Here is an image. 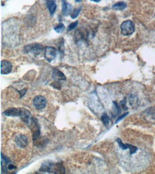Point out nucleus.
Listing matches in <instances>:
<instances>
[{
	"label": "nucleus",
	"mask_w": 155,
	"mask_h": 174,
	"mask_svg": "<svg viewBox=\"0 0 155 174\" xmlns=\"http://www.w3.org/2000/svg\"><path fill=\"white\" fill-rule=\"evenodd\" d=\"M39 171L54 173H65V169H64V166L61 163H54L51 161H44L42 163Z\"/></svg>",
	"instance_id": "nucleus-1"
},
{
	"label": "nucleus",
	"mask_w": 155,
	"mask_h": 174,
	"mask_svg": "<svg viewBox=\"0 0 155 174\" xmlns=\"http://www.w3.org/2000/svg\"><path fill=\"white\" fill-rule=\"evenodd\" d=\"M121 33L124 36H130L135 31V25L131 20H126L120 26Z\"/></svg>",
	"instance_id": "nucleus-2"
},
{
	"label": "nucleus",
	"mask_w": 155,
	"mask_h": 174,
	"mask_svg": "<svg viewBox=\"0 0 155 174\" xmlns=\"http://www.w3.org/2000/svg\"><path fill=\"white\" fill-rule=\"evenodd\" d=\"M44 51V48L42 46V45L37 43L29 44V45L25 46V48H24V52L25 53H32L35 56H39Z\"/></svg>",
	"instance_id": "nucleus-3"
},
{
	"label": "nucleus",
	"mask_w": 155,
	"mask_h": 174,
	"mask_svg": "<svg viewBox=\"0 0 155 174\" xmlns=\"http://www.w3.org/2000/svg\"><path fill=\"white\" fill-rule=\"evenodd\" d=\"M57 54V49L53 47V46H45L44 47V55L46 60L49 62H52Z\"/></svg>",
	"instance_id": "nucleus-4"
},
{
	"label": "nucleus",
	"mask_w": 155,
	"mask_h": 174,
	"mask_svg": "<svg viewBox=\"0 0 155 174\" xmlns=\"http://www.w3.org/2000/svg\"><path fill=\"white\" fill-rule=\"evenodd\" d=\"M47 99H45V97L40 96V95L35 96L33 99L34 106L37 109H39V110L45 108V106H47Z\"/></svg>",
	"instance_id": "nucleus-5"
},
{
	"label": "nucleus",
	"mask_w": 155,
	"mask_h": 174,
	"mask_svg": "<svg viewBox=\"0 0 155 174\" xmlns=\"http://www.w3.org/2000/svg\"><path fill=\"white\" fill-rule=\"evenodd\" d=\"M12 70V64L8 60H2L1 62V74H8Z\"/></svg>",
	"instance_id": "nucleus-6"
},
{
	"label": "nucleus",
	"mask_w": 155,
	"mask_h": 174,
	"mask_svg": "<svg viewBox=\"0 0 155 174\" xmlns=\"http://www.w3.org/2000/svg\"><path fill=\"white\" fill-rule=\"evenodd\" d=\"M15 143L18 146L22 149H24L28 144V139L25 135L20 134L17 136L15 139Z\"/></svg>",
	"instance_id": "nucleus-7"
},
{
	"label": "nucleus",
	"mask_w": 155,
	"mask_h": 174,
	"mask_svg": "<svg viewBox=\"0 0 155 174\" xmlns=\"http://www.w3.org/2000/svg\"><path fill=\"white\" fill-rule=\"evenodd\" d=\"M22 108H9L3 112V114L7 116H20Z\"/></svg>",
	"instance_id": "nucleus-8"
},
{
	"label": "nucleus",
	"mask_w": 155,
	"mask_h": 174,
	"mask_svg": "<svg viewBox=\"0 0 155 174\" xmlns=\"http://www.w3.org/2000/svg\"><path fill=\"white\" fill-rule=\"evenodd\" d=\"M20 117H21L22 120L25 123H27L28 126H29L32 119L30 111H28L27 109H26L22 108V114Z\"/></svg>",
	"instance_id": "nucleus-9"
},
{
	"label": "nucleus",
	"mask_w": 155,
	"mask_h": 174,
	"mask_svg": "<svg viewBox=\"0 0 155 174\" xmlns=\"http://www.w3.org/2000/svg\"><path fill=\"white\" fill-rule=\"evenodd\" d=\"M62 15L64 16H68L72 13V6L68 3L66 0H62Z\"/></svg>",
	"instance_id": "nucleus-10"
},
{
	"label": "nucleus",
	"mask_w": 155,
	"mask_h": 174,
	"mask_svg": "<svg viewBox=\"0 0 155 174\" xmlns=\"http://www.w3.org/2000/svg\"><path fill=\"white\" fill-rule=\"evenodd\" d=\"M52 78L55 81H64L66 80V76L63 72L59 71L57 69H54L52 72Z\"/></svg>",
	"instance_id": "nucleus-11"
},
{
	"label": "nucleus",
	"mask_w": 155,
	"mask_h": 174,
	"mask_svg": "<svg viewBox=\"0 0 155 174\" xmlns=\"http://www.w3.org/2000/svg\"><path fill=\"white\" fill-rule=\"evenodd\" d=\"M47 6L51 15H53L57 9V5L54 0H47Z\"/></svg>",
	"instance_id": "nucleus-12"
},
{
	"label": "nucleus",
	"mask_w": 155,
	"mask_h": 174,
	"mask_svg": "<svg viewBox=\"0 0 155 174\" xmlns=\"http://www.w3.org/2000/svg\"><path fill=\"white\" fill-rule=\"evenodd\" d=\"M1 157H2V169L3 171L6 172L7 171V166L10 163L9 159H8L7 157H5L3 155V153H1Z\"/></svg>",
	"instance_id": "nucleus-13"
},
{
	"label": "nucleus",
	"mask_w": 155,
	"mask_h": 174,
	"mask_svg": "<svg viewBox=\"0 0 155 174\" xmlns=\"http://www.w3.org/2000/svg\"><path fill=\"white\" fill-rule=\"evenodd\" d=\"M126 7V4L124 2H119L114 4L112 6V9L114 10H118V11H122Z\"/></svg>",
	"instance_id": "nucleus-14"
},
{
	"label": "nucleus",
	"mask_w": 155,
	"mask_h": 174,
	"mask_svg": "<svg viewBox=\"0 0 155 174\" xmlns=\"http://www.w3.org/2000/svg\"><path fill=\"white\" fill-rule=\"evenodd\" d=\"M121 113V108L120 106L116 102H113V109H112V114H113V117L115 118L116 116L120 115Z\"/></svg>",
	"instance_id": "nucleus-15"
},
{
	"label": "nucleus",
	"mask_w": 155,
	"mask_h": 174,
	"mask_svg": "<svg viewBox=\"0 0 155 174\" xmlns=\"http://www.w3.org/2000/svg\"><path fill=\"white\" fill-rule=\"evenodd\" d=\"M64 29H65V26H64V24L62 23L59 24L58 25H57L55 27H54V31L59 34L62 33V32L64 31Z\"/></svg>",
	"instance_id": "nucleus-16"
},
{
	"label": "nucleus",
	"mask_w": 155,
	"mask_h": 174,
	"mask_svg": "<svg viewBox=\"0 0 155 174\" xmlns=\"http://www.w3.org/2000/svg\"><path fill=\"white\" fill-rule=\"evenodd\" d=\"M82 10V7H79V8H76V9H74L73 11H72L71 14V18L72 19H76V17H78V15H79L80 12Z\"/></svg>",
	"instance_id": "nucleus-17"
},
{
	"label": "nucleus",
	"mask_w": 155,
	"mask_h": 174,
	"mask_svg": "<svg viewBox=\"0 0 155 174\" xmlns=\"http://www.w3.org/2000/svg\"><path fill=\"white\" fill-rule=\"evenodd\" d=\"M129 101H130V105L132 106H134L136 104H137V98H136V96H133V95H130Z\"/></svg>",
	"instance_id": "nucleus-18"
},
{
	"label": "nucleus",
	"mask_w": 155,
	"mask_h": 174,
	"mask_svg": "<svg viewBox=\"0 0 155 174\" xmlns=\"http://www.w3.org/2000/svg\"><path fill=\"white\" fill-rule=\"evenodd\" d=\"M101 119H102V121L103 122L104 126H107L109 125V123H110V117L108 116V115L106 114H104L102 116Z\"/></svg>",
	"instance_id": "nucleus-19"
},
{
	"label": "nucleus",
	"mask_w": 155,
	"mask_h": 174,
	"mask_svg": "<svg viewBox=\"0 0 155 174\" xmlns=\"http://www.w3.org/2000/svg\"><path fill=\"white\" fill-rule=\"evenodd\" d=\"M116 141H117L119 146L122 150H126V149H129V146H130V144H124V143H122V141H121L120 139H116Z\"/></svg>",
	"instance_id": "nucleus-20"
},
{
	"label": "nucleus",
	"mask_w": 155,
	"mask_h": 174,
	"mask_svg": "<svg viewBox=\"0 0 155 174\" xmlns=\"http://www.w3.org/2000/svg\"><path fill=\"white\" fill-rule=\"evenodd\" d=\"M78 23H79V22H78V21H76V22H73V23L70 24L69 25V27H68V28H67V31L70 32V31H72V29H75V28L76 27V26L78 25Z\"/></svg>",
	"instance_id": "nucleus-21"
},
{
	"label": "nucleus",
	"mask_w": 155,
	"mask_h": 174,
	"mask_svg": "<svg viewBox=\"0 0 155 174\" xmlns=\"http://www.w3.org/2000/svg\"><path fill=\"white\" fill-rule=\"evenodd\" d=\"M129 149H130L131 155H132L133 153H134L136 151H137V148L132 145H130V146H129Z\"/></svg>",
	"instance_id": "nucleus-22"
},
{
	"label": "nucleus",
	"mask_w": 155,
	"mask_h": 174,
	"mask_svg": "<svg viewBox=\"0 0 155 174\" xmlns=\"http://www.w3.org/2000/svg\"><path fill=\"white\" fill-rule=\"evenodd\" d=\"M51 86H53L54 88L57 89H61V84H60L58 82H57V81H55L54 82L52 83Z\"/></svg>",
	"instance_id": "nucleus-23"
},
{
	"label": "nucleus",
	"mask_w": 155,
	"mask_h": 174,
	"mask_svg": "<svg viewBox=\"0 0 155 174\" xmlns=\"http://www.w3.org/2000/svg\"><path fill=\"white\" fill-rule=\"evenodd\" d=\"M120 105L122 106V108H123L124 109H125V110L127 109V107H126V99H124V100H122V102H120Z\"/></svg>",
	"instance_id": "nucleus-24"
},
{
	"label": "nucleus",
	"mask_w": 155,
	"mask_h": 174,
	"mask_svg": "<svg viewBox=\"0 0 155 174\" xmlns=\"http://www.w3.org/2000/svg\"><path fill=\"white\" fill-rule=\"evenodd\" d=\"M19 93V98H22V97L24 96V95H25L26 94V92H27V89H23V90H21V91H19V92H18Z\"/></svg>",
	"instance_id": "nucleus-25"
},
{
	"label": "nucleus",
	"mask_w": 155,
	"mask_h": 174,
	"mask_svg": "<svg viewBox=\"0 0 155 174\" xmlns=\"http://www.w3.org/2000/svg\"><path fill=\"white\" fill-rule=\"evenodd\" d=\"M127 114H128V113H126V114H123V115H122V116H120V117H119V118L117 119V120H116V123H117V122H118V121H120L121 120V119H123V118H124V117H125V116H126V115H127Z\"/></svg>",
	"instance_id": "nucleus-26"
},
{
	"label": "nucleus",
	"mask_w": 155,
	"mask_h": 174,
	"mask_svg": "<svg viewBox=\"0 0 155 174\" xmlns=\"http://www.w3.org/2000/svg\"><path fill=\"white\" fill-rule=\"evenodd\" d=\"M16 169V167L15 166L9 163V165H8V166H7L8 170H12V169Z\"/></svg>",
	"instance_id": "nucleus-27"
},
{
	"label": "nucleus",
	"mask_w": 155,
	"mask_h": 174,
	"mask_svg": "<svg viewBox=\"0 0 155 174\" xmlns=\"http://www.w3.org/2000/svg\"><path fill=\"white\" fill-rule=\"evenodd\" d=\"M91 1L94 2H96V3H98V2H101L102 0H91Z\"/></svg>",
	"instance_id": "nucleus-28"
},
{
	"label": "nucleus",
	"mask_w": 155,
	"mask_h": 174,
	"mask_svg": "<svg viewBox=\"0 0 155 174\" xmlns=\"http://www.w3.org/2000/svg\"><path fill=\"white\" fill-rule=\"evenodd\" d=\"M82 0H75L76 2H81Z\"/></svg>",
	"instance_id": "nucleus-29"
}]
</instances>
